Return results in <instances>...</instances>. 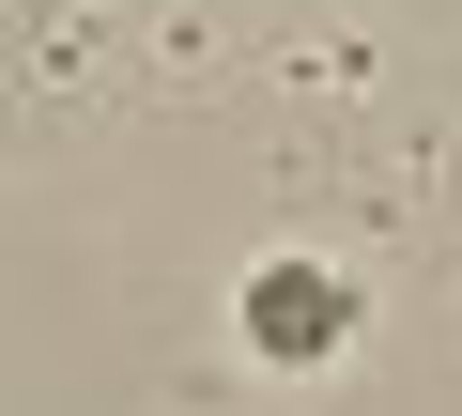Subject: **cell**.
I'll return each mask as SVG.
<instances>
[{
    "label": "cell",
    "instance_id": "obj_1",
    "mask_svg": "<svg viewBox=\"0 0 462 416\" xmlns=\"http://www.w3.org/2000/svg\"><path fill=\"white\" fill-rule=\"evenodd\" d=\"M355 339V293L324 278V263H263L247 278V355H278V370H324Z\"/></svg>",
    "mask_w": 462,
    "mask_h": 416
}]
</instances>
